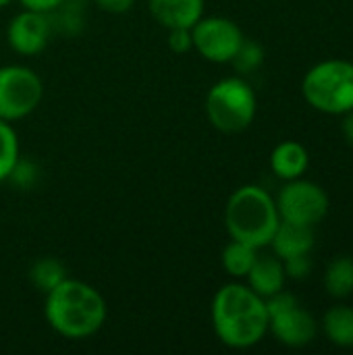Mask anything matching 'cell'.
Here are the masks:
<instances>
[{"label": "cell", "instance_id": "obj_25", "mask_svg": "<svg viewBox=\"0 0 353 355\" xmlns=\"http://www.w3.org/2000/svg\"><path fill=\"white\" fill-rule=\"evenodd\" d=\"M98 8H102L104 12H110V15H123V12H129L131 6L135 4V0H92Z\"/></svg>", "mask_w": 353, "mask_h": 355}, {"label": "cell", "instance_id": "obj_15", "mask_svg": "<svg viewBox=\"0 0 353 355\" xmlns=\"http://www.w3.org/2000/svg\"><path fill=\"white\" fill-rule=\"evenodd\" d=\"M327 339L337 347H353V308L333 306L322 318Z\"/></svg>", "mask_w": 353, "mask_h": 355}, {"label": "cell", "instance_id": "obj_10", "mask_svg": "<svg viewBox=\"0 0 353 355\" xmlns=\"http://www.w3.org/2000/svg\"><path fill=\"white\" fill-rule=\"evenodd\" d=\"M52 37V25L46 12H35L23 8L15 15L6 29L8 46L21 56L40 54Z\"/></svg>", "mask_w": 353, "mask_h": 355}, {"label": "cell", "instance_id": "obj_14", "mask_svg": "<svg viewBox=\"0 0 353 355\" xmlns=\"http://www.w3.org/2000/svg\"><path fill=\"white\" fill-rule=\"evenodd\" d=\"M310 166L308 150L298 141H283L270 154V168L279 179H300Z\"/></svg>", "mask_w": 353, "mask_h": 355}, {"label": "cell", "instance_id": "obj_19", "mask_svg": "<svg viewBox=\"0 0 353 355\" xmlns=\"http://www.w3.org/2000/svg\"><path fill=\"white\" fill-rule=\"evenodd\" d=\"M83 0H62L52 12H48L52 33L77 35L83 29Z\"/></svg>", "mask_w": 353, "mask_h": 355}, {"label": "cell", "instance_id": "obj_24", "mask_svg": "<svg viewBox=\"0 0 353 355\" xmlns=\"http://www.w3.org/2000/svg\"><path fill=\"white\" fill-rule=\"evenodd\" d=\"M283 266H285V275H287L289 279H295V281L306 279V277L310 275V270H312V262H310L308 254L287 258V260H283Z\"/></svg>", "mask_w": 353, "mask_h": 355}, {"label": "cell", "instance_id": "obj_27", "mask_svg": "<svg viewBox=\"0 0 353 355\" xmlns=\"http://www.w3.org/2000/svg\"><path fill=\"white\" fill-rule=\"evenodd\" d=\"M341 131H343V135H345L347 144H350V146H353V110H350V112H345V114H343V125H341Z\"/></svg>", "mask_w": 353, "mask_h": 355}, {"label": "cell", "instance_id": "obj_16", "mask_svg": "<svg viewBox=\"0 0 353 355\" xmlns=\"http://www.w3.org/2000/svg\"><path fill=\"white\" fill-rule=\"evenodd\" d=\"M327 293L335 300H343L353 293V258L339 256L335 258L325 272Z\"/></svg>", "mask_w": 353, "mask_h": 355}, {"label": "cell", "instance_id": "obj_20", "mask_svg": "<svg viewBox=\"0 0 353 355\" xmlns=\"http://www.w3.org/2000/svg\"><path fill=\"white\" fill-rule=\"evenodd\" d=\"M19 137L8 121L0 119V183L8 179L19 160Z\"/></svg>", "mask_w": 353, "mask_h": 355}, {"label": "cell", "instance_id": "obj_1", "mask_svg": "<svg viewBox=\"0 0 353 355\" xmlns=\"http://www.w3.org/2000/svg\"><path fill=\"white\" fill-rule=\"evenodd\" d=\"M212 329L231 349H250L268 333L266 300L250 285L229 283L214 293L210 306Z\"/></svg>", "mask_w": 353, "mask_h": 355}, {"label": "cell", "instance_id": "obj_2", "mask_svg": "<svg viewBox=\"0 0 353 355\" xmlns=\"http://www.w3.org/2000/svg\"><path fill=\"white\" fill-rule=\"evenodd\" d=\"M106 300L102 293L77 279H64L46 293L44 316L54 333L81 341L94 337L106 322Z\"/></svg>", "mask_w": 353, "mask_h": 355}, {"label": "cell", "instance_id": "obj_3", "mask_svg": "<svg viewBox=\"0 0 353 355\" xmlns=\"http://www.w3.org/2000/svg\"><path fill=\"white\" fill-rule=\"evenodd\" d=\"M281 223L277 202L258 185H243L235 189L225 208V227L231 239L250 243L254 248L270 245V239Z\"/></svg>", "mask_w": 353, "mask_h": 355}, {"label": "cell", "instance_id": "obj_23", "mask_svg": "<svg viewBox=\"0 0 353 355\" xmlns=\"http://www.w3.org/2000/svg\"><path fill=\"white\" fill-rule=\"evenodd\" d=\"M169 48H171L175 54H185V52L193 50L191 29H189V27H175V29H169Z\"/></svg>", "mask_w": 353, "mask_h": 355}, {"label": "cell", "instance_id": "obj_4", "mask_svg": "<svg viewBox=\"0 0 353 355\" xmlns=\"http://www.w3.org/2000/svg\"><path fill=\"white\" fill-rule=\"evenodd\" d=\"M302 94L312 108L327 114L353 110V62L339 58L318 62L306 73Z\"/></svg>", "mask_w": 353, "mask_h": 355}, {"label": "cell", "instance_id": "obj_22", "mask_svg": "<svg viewBox=\"0 0 353 355\" xmlns=\"http://www.w3.org/2000/svg\"><path fill=\"white\" fill-rule=\"evenodd\" d=\"M37 179H40V166H37L31 158L19 156V160H17L12 173L8 175L6 181L12 183L17 189L27 191V189H33V187L37 185Z\"/></svg>", "mask_w": 353, "mask_h": 355}, {"label": "cell", "instance_id": "obj_18", "mask_svg": "<svg viewBox=\"0 0 353 355\" xmlns=\"http://www.w3.org/2000/svg\"><path fill=\"white\" fill-rule=\"evenodd\" d=\"M67 279V268L64 264L54 258V256H46V258H40L31 264L29 268V283L40 289L42 293H48L52 291L56 285H60L62 281Z\"/></svg>", "mask_w": 353, "mask_h": 355}, {"label": "cell", "instance_id": "obj_17", "mask_svg": "<svg viewBox=\"0 0 353 355\" xmlns=\"http://www.w3.org/2000/svg\"><path fill=\"white\" fill-rule=\"evenodd\" d=\"M258 258V248L231 239V243H227V248L223 250V268L227 270V275L235 277V279H246L252 264Z\"/></svg>", "mask_w": 353, "mask_h": 355}, {"label": "cell", "instance_id": "obj_5", "mask_svg": "<svg viewBox=\"0 0 353 355\" xmlns=\"http://www.w3.org/2000/svg\"><path fill=\"white\" fill-rule=\"evenodd\" d=\"M256 92L243 77L216 81L206 96V114L221 133H241L256 116Z\"/></svg>", "mask_w": 353, "mask_h": 355}, {"label": "cell", "instance_id": "obj_28", "mask_svg": "<svg viewBox=\"0 0 353 355\" xmlns=\"http://www.w3.org/2000/svg\"><path fill=\"white\" fill-rule=\"evenodd\" d=\"M10 2H12V0H0V8H2V6H8Z\"/></svg>", "mask_w": 353, "mask_h": 355}, {"label": "cell", "instance_id": "obj_8", "mask_svg": "<svg viewBox=\"0 0 353 355\" xmlns=\"http://www.w3.org/2000/svg\"><path fill=\"white\" fill-rule=\"evenodd\" d=\"M277 210L281 220L316 227L329 214V196L312 181L293 179L281 189L277 198Z\"/></svg>", "mask_w": 353, "mask_h": 355}, {"label": "cell", "instance_id": "obj_26", "mask_svg": "<svg viewBox=\"0 0 353 355\" xmlns=\"http://www.w3.org/2000/svg\"><path fill=\"white\" fill-rule=\"evenodd\" d=\"M23 8L27 10H35V12H52L62 0H19Z\"/></svg>", "mask_w": 353, "mask_h": 355}, {"label": "cell", "instance_id": "obj_6", "mask_svg": "<svg viewBox=\"0 0 353 355\" xmlns=\"http://www.w3.org/2000/svg\"><path fill=\"white\" fill-rule=\"evenodd\" d=\"M268 310V331L277 337L279 343L287 347H306L316 339L318 327L314 316L304 310L293 293L283 289L266 297Z\"/></svg>", "mask_w": 353, "mask_h": 355}, {"label": "cell", "instance_id": "obj_11", "mask_svg": "<svg viewBox=\"0 0 353 355\" xmlns=\"http://www.w3.org/2000/svg\"><path fill=\"white\" fill-rule=\"evenodd\" d=\"M206 0H148L152 17L166 29L193 27L204 17Z\"/></svg>", "mask_w": 353, "mask_h": 355}, {"label": "cell", "instance_id": "obj_9", "mask_svg": "<svg viewBox=\"0 0 353 355\" xmlns=\"http://www.w3.org/2000/svg\"><path fill=\"white\" fill-rule=\"evenodd\" d=\"M191 37L193 50L202 54V58L225 64L231 62L237 48L241 46L243 31L235 21L227 17H202L191 27Z\"/></svg>", "mask_w": 353, "mask_h": 355}, {"label": "cell", "instance_id": "obj_7", "mask_svg": "<svg viewBox=\"0 0 353 355\" xmlns=\"http://www.w3.org/2000/svg\"><path fill=\"white\" fill-rule=\"evenodd\" d=\"M40 75L23 64L0 67V119L15 123L29 116L42 102Z\"/></svg>", "mask_w": 353, "mask_h": 355}, {"label": "cell", "instance_id": "obj_12", "mask_svg": "<svg viewBox=\"0 0 353 355\" xmlns=\"http://www.w3.org/2000/svg\"><path fill=\"white\" fill-rule=\"evenodd\" d=\"M270 245L275 250V256L281 260L310 254L314 248V227L281 220L270 239Z\"/></svg>", "mask_w": 353, "mask_h": 355}, {"label": "cell", "instance_id": "obj_13", "mask_svg": "<svg viewBox=\"0 0 353 355\" xmlns=\"http://www.w3.org/2000/svg\"><path fill=\"white\" fill-rule=\"evenodd\" d=\"M246 279H248V285L260 297L266 300V297L279 293L285 287L287 275H285L283 260L277 258V256H258Z\"/></svg>", "mask_w": 353, "mask_h": 355}, {"label": "cell", "instance_id": "obj_21", "mask_svg": "<svg viewBox=\"0 0 353 355\" xmlns=\"http://www.w3.org/2000/svg\"><path fill=\"white\" fill-rule=\"evenodd\" d=\"M262 62H264V48L256 40H246V37L237 48L235 56L231 58V64L239 75H250L258 71Z\"/></svg>", "mask_w": 353, "mask_h": 355}]
</instances>
